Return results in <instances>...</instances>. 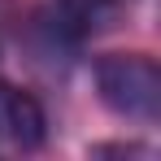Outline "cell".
I'll list each match as a JSON object with an SVG mask.
<instances>
[{
	"instance_id": "obj_2",
	"label": "cell",
	"mask_w": 161,
	"mask_h": 161,
	"mask_svg": "<svg viewBox=\"0 0 161 161\" xmlns=\"http://www.w3.org/2000/svg\"><path fill=\"white\" fill-rule=\"evenodd\" d=\"M48 135V118H44V105L13 87V83L0 79V139L18 144V148H39Z\"/></svg>"
},
{
	"instance_id": "obj_4",
	"label": "cell",
	"mask_w": 161,
	"mask_h": 161,
	"mask_svg": "<svg viewBox=\"0 0 161 161\" xmlns=\"http://www.w3.org/2000/svg\"><path fill=\"white\" fill-rule=\"evenodd\" d=\"M105 4H113V9H118V4H131V0H105Z\"/></svg>"
},
{
	"instance_id": "obj_3",
	"label": "cell",
	"mask_w": 161,
	"mask_h": 161,
	"mask_svg": "<svg viewBox=\"0 0 161 161\" xmlns=\"http://www.w3.org/2000/svg\"><path fill=\"white\" fill-rule=\"evenodd\" d=\"M109 13H113V4L105 0H53L44 13V31L61 44H83L87 35H96L109 22Z\"/></svg>"
},
{
	"instance_id": "obj_1",
	"label": "cell",
	"mask_w": 161,
	"mask_h": 161,
	"mask_svg": "<svg viewBox=\"0 0 161 161\" xmlns=\"http://www.w3.org/2000/svg\"><path fill=\"white\" fill-rule=\"evenodd\" d=\"M96 92L118 118L157 122L161 118V70L144 53H109L96 61Z\"/></svg>"
}]
</instances>
